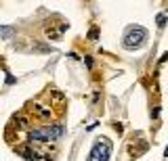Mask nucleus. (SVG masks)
<instances>
[{"instance_id":"obj_1","label":"nucleus","mask_w":168,"mask_h":161,"mask_svg":"<svg viewBox=\"0 0 168 161\" xmlns=\"http://www.w3.org/2000/svg\"><path fill=\"white\" fill-rule=\"evenodd\" d=\"M145 42H147V29L143 25H130L122 38V46L126 50H139L145 46Z\"/></svg>"},{"instance_id":"obj_2","label":"nucleus","mask_w":168,"mask_h":161,"mask_svg":"<svg viewBox=\"0 0 168 161\" xmlns=\"http://www.w3.org/2000/svg\"><path fill=\"white\" fill-rule=\"evenodd\" d=\"M111 157V142L107 138H97L93 149L88 151L86 161H109Z\"/></svg>"},{"instance_id":"obj_3","label":"nucleus","mask_w":168,"mask_h":161,"mask_svg":"<svg viewBox=\"0 0 168 161\" xmlns=\"http://www.w3.org/2000/svg\"><path fill=\"white\" fill-rule=\"evenodd\" d=\"M42 132H44V136H46V142L48 140H59L61 136H63V126H59V123H50V126H44L42 128Z\"/></svg>"},{"instance_id":"obj_4","label":"nucleus","mask_w":168,"mask_h":161,"mask_svg":"<svg viewBox=\"0 0 168 161\" xmlns=\"http://www.w3.org/2000/svg\"><path fill=\"white\" fill-rule=\"evenodd\" d=\"M13 34H17L15 27H11V25H0V36H2V40H11Z\"/></svg>"},{"instance_id":"obj_5","label":"nucleus","mask_w":168,"mask_h":161,"mask_svg":"<svg viewBox=\"0 0 168 161\" xmlns=\"http://www.w3.org/2000/svg\"><path fill=\"white\" fill-rule=\"evenodd\" d=\"M34 111H36L38 117H42V119H48L50 117V109H46V107H42V105H36V107H34Z\"/></svg>"},{"instance_id":"obj_6","label":"nucleus","mask_w":168,"mask_h":161,"mask_svg":"<svg viewBox=\"0 0 168 161\" xmlns=\"http://www.w3.org/2000/svg\"><path fill=\"white\" fill-rule=\"evenodd\" d=\"M13 123H15V128H25V123H28V119H25L23 117V115H15V117H13Z\"/></svg>"},{"instance_id":"obj_7","label":"nucleus","mask_w":168,"mask_h":161,"mask_svg":"<svg viewBox=\"0 0 168 161\" xmlns=\"http://www.w3.org/2000/svg\"><path fill=\"white\" fill-rule=\"evenodd\" d=\"M23 157L30 159V161H36L38 159V153H36V151H32V149H23Z\"/></svg>"},{"instance_id":"obj_8","label":"nucleus","mask_w":168,"mask_h":161,"mask_svg":"<svg viewBox=\"0 0 168 161\" xmlns=\"http://www.w3.org/2000/svg\"><path fill=\"white\" fill-rule=\"evenodd\" d=\"M156 23H158V27H164V25H166V13H160V15H158L156 17Z\"/></svg>"},{"instance_id":"obj_9","label":"nucleus","mask_w":168,"mask_h":161,"mask_svg":"<svg viewBox=\"0 0 168 161\" xmlns=\"http://www.w3.org/2000/svg\"><path fill=\"white\" fill-rule=\"evenodd\" d=\"M97 38H99V32H97V29H91V32H88V40H97Z\"/></svg>"},{"instance_id":"obj_10","label":"nucleus","mask_w":168,"mask_h":161,"mask_svg":"<svg viewBox=\"0 0 168 161\" xmlns=\"http://www.w3.org/2000/svg\"><path fill=\"white\" fill-rule=\"evenodd\" d=\"M4 82H6V86H11V84H15V82H17V79H15L11 73H6V79H4Z\"/></svg>"},{"instance_id":"obj_11","label":"nucleus","mask_w":168,"mask_h":161,"mask_svg":"<svg viewBox=\"0 0 168 161\" xmlns=\"http://www.w3.org/2000/svg\"><path fill=\"white\" fill-rule=\"evenodd\" d=\"M164 61H168V50H166V52H164V55L160 57V63H164Z\"/></svg>"},{"instance_id":"obj_12","label":"nucleus","mask_w":168,"mask_h":161,"mask_svg":"<svg viewBox=\"0 0 168 161\" xmlns=\"http://www.w3.org/2000/svg\"><path fill=\"white\" fill-rule=\"evenodd\" d=\"M164 157H168V147H166V149H164Z\"/></svg>"}]
</instances>
